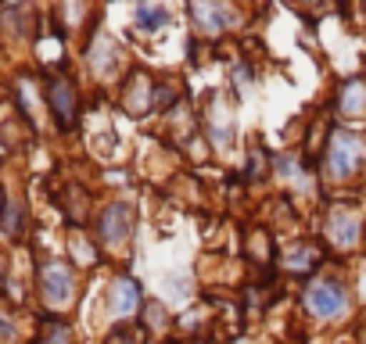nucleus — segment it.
Here are the masks:
<instances>
[{"label":"nucleus","instance_id":"7ed1b4c3","mask_svg":"<svg viewBox=\"0 0 366 344\" xmlns=\"http://www.w3.org/2000/svg\"><path fill=\"white\" fill-rule=\"evenodd\" d=\"M40 290H44V298L54 305V308H61V305H69L72 301V269L65 265V262H44L40 265Z\"/></svg>","mask_w":366,"mask_h":344},{"label":"nucleus","instance_id":"1a4fd4ad","mask_svg":"<svg viewBox=\"0 0 366 344\" xmlns=\"http://www.w3.org/2000/svg\"><path fill=\"white\" fill-rule=\"evenodd\" d=\"M327 233H330V241H334L337 248H352V244L359 241V223H355V216H352L348 208H341V212L330 216Z\"/></svg>","mask_w":366,"mask_h":344},{"label":"nucleus","instance_id":"9d476101","mask_svg":"<svg viewBox=\"0 0 366 344\" xmlns=\"http://www.w3.org/2000/svg\"><path fill=\"white\" fill-rule=\"evenodd\" d=\"M320 262V251L312 248V244H298V248H287L284 251V265L291 269V273H305V269H312Z\"/></svg>","mask_w":366,"mask_h":344},{"label":"nucleus","instance_id":"4468645a","mask_svg":"<svg viewBox=\"0 0 366 344\" xmlns=\"http://www.w3.org/2000/svg\"><path fill=\"white\" fill-rule=\"evenodd\" d=\"M19 223H22V208L15 201H8L4 205V223L0 226H4V233H19Z\"/></svg>","mask_w":366,"mask_h":344},{"label":"nucleus","instance_id":"9b49d317","mask_svg":"<svg viewBox=\"0 0 366 344\" xmlns=\"http://www.w3.org/2000/svg\"><path fill=\"white\" fill-rule=\"evenodd\" d=\"M209 129H212V140L219 147H230V140H234V118H230V111L212 108L209 111Z\"/></svg>","mask_w":366,"mask_h":344},{"label":"nucleus","instance_id":"423d86ee","mask_svg":"<svg viewBox=\"0 0 366 344\" xmlns=\"http://www.w3.org/2000/svg\"><path fill=\"white\" fill-rule=\"evenodd\" d=\"M108 305H112V312H115L119 319L133 315V312L140 308V287H137L133 280H115V283H112V294H108Z\"/></svg>","mask_w":366,"mask_h":344},{"label":"nucleus","instance_id":"ddd939ff","mask_svg":"<svg viewBox=\"0 0 366 344\" xmlns=\"http://www.w3.org/2000/svg\"><path fill=\"white\" fill-rule=\"evenodd\" d=\"M40 344H69V326H65L61 319H47Z\"/></svg>","mask_w":366,"mask_h":344},{"label":"nucleus","instance_id":"f03ea898","mask_svg":"<svg viewBox=\"0 0 366 344\" xmlns=\"http://www.w3.org/2000/svg\"><path fill=\"white\" fill-rule=\"evenodd\" d=\"M305 308H309L316 319H337V315L348 308V290H345L337 280L309 283V290H305Z\"/></svg>","mask_w":366,"mask_h":344},{"label":"nucleus","instance_id":"39448f33","mask_svg":"<svg viewBox=\"0 0 366 344\" xmlns=\"http://www.w3.org/2000/svg\"><path fill=\"white\" fill-rule=\"evenodd\" d=\"M47 101H51V108H54V115H58V126L69 129V126L76 122V111H79L76 86H72L69 79H51V83H47Z\"/></svg>","mask_w":366,"mask_h":344},{"label":"nucleus","instance_id":"f8f14e48","mask_svg":"<svg viewBox=\"0 0 366 344\" xmlns=\"http://www.w3.org/2000/svg\"><path fill=\"white\" fill-rule=\"evenodd\" d=\"M165 22H169V8H158V4H140L137 8V26L144 33H158Z\"/></svg>","mask_w":366,"mask_h":344},{"label":"nucleus","instance_id":"f257e3e1","mask_svg":"<svg viewBox=\"0 0 366 344\" xmlns=\"http://www.w3.org/2000/svg\"><path fill=\"white\" fill-rule=\"evenodd\" d=\"M362 154H366V143H362L355 133H348V129H334L330 140H327V158H323L327 176H334V180L352 176V172L362 165Z\"/></svg>","mask_w":366,"mask_h":344},{"label":"nucleus","instance_id":"0eeeda50","mask_svg":"<svg viewBox=\"0 0 366 344\" xmlns=\"http://www.w3.org/2000/svg\"><path fill=\"white\" fill-rule=\"evenodd\" d=\"M191 15H194V26L202 33H223L227 22L234 19V11L223 4H191Z\"/></svg>","mask_w":366,"mask_h":344},{"label":"nucleus","instance_id":"20e7f679","mask_svg":"<svg viewBox=\"0 0 366 344\" xmlns=\"http://www.w3.org/2000/svg\"><path fill=\"white\" fill-rule=\"evenodd\" d=\"M133 230V205L126 201H112L101 216V241L104 244H122Z\"/></svg>","mask_w":366,"mask_h":344},{"label":"nucleus","instance_id":"6e6552de","mask_svg":"<svg viewBox=\"0 0 366 344\" xmlns=\"http://www.w3.org/2000/svg\"><path fill=\"white\" fill-rule=\"evenodd\" d=\"M337 111L345 118H362L366 115V83L362 79H352L337 90Z\"/></svg>","mask_w":366,"mask_h":344}]
</instances>
